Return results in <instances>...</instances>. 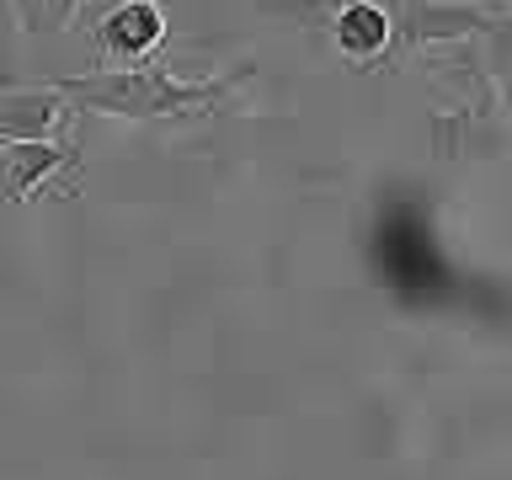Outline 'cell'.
<instances>
[{"label":"cell","mask_w":512,"mask_h":480,"mask_svg":"<svg viewBox=\"0 0 512 480\" xmlns=\"http://www.w3.org/2000/svg\"><path fill=\"white\" fill-rule=\"evenodd\" d=\"M16 11H11V0H0V86H16V70H11V54H16Z\"/></svg>","instance_id":"obj_8"},{"label":"cell","mask_w":512,"mask_h":480,"mask_svg":"<svg viewBox=\"0 0 512 480\" xmlns=\"http://www.w3.org/2000/svg\"><path fill=\"white\" fill-rule=\"evenodd\" d=\"M6 160V203H27L48 192L54 182H70L75 198V176L86 171V144L80 139H38V144H0Z\"/></svg>","instance_id":"obj_4"},{"label":"cell","mask_w":512,"mask_h":480,"mask_svg":"<svg viewBox=\"0 0 512 480\" xmlns=\"http://www.w3.org/2000/svg\"><path fill=\"white\" fill-rule=\"evenodd\" d=\"M86 6V0H11L16 11V27L27 32V38H43V32H64L75 22V11Z\"/></svg>","instance_id":"obj_7"},{"label":"cell","mask_w":512,"mask_h":480,"mask_svg":"<svg viewBox=\"0 0 512 480\" xmlns=\"http://www.w3.org/2000/svg\"><path fill=\"white\" fill-rule=\"evenodd\" d=\"M91 43L102 54V70H139L166 43V6L160 0H112L96 16Z\"/></svg>","instance_id":"obj_3"},{"label":"cell","mask_w":512,"mask_h":480,"mask_svg":"<svg viewBox=\"0 0 512 480\" xmlns=\"http://www.w3.org/2000/svg\"><path fill=\"white\" fill-rule=\"evenodd\" d=\"M0 91H6V86H0Z\"/></svg>","instance_id":"obj_9"},{"label":"cell","mask_w":512,"mask_h":480,"mask_svg":"<svg viewBox=\"0 0 512 480\" xmlns=\"http://www.w3.org/2000/svg\"><path fill=\"white\" fill-rule=\"evenodd\" d=\"M240 75L224 80H176L155 64L139 70H91V75H54L48 91L64 96L80 112H102V118H128V123H187L203 118L219 96H230Z\"/></svg>","instance_id":"obj_1"},{"label":"cell","mask_w":512,"mask_h":480,"mask_svg":"<svg viewBox=\"0 0 512 480\" xmlns=\"http://www.w3.org/2000/svg\"><path fill=\"white\" fill-rule=\"evenodd\" d=\"M395 16V54H416L422 43H470L480 32H507V11L470 6V0H384Z\"/></svg>","instance_id":"obj_2"},{"label":"cell","mask_w":512,"mask_h":480,"mask_svg":"<svg viewBox=\"0 0 512 480\" xmlns=\"http://www.w3.org/2000/svg\"><path fill=\"white\" fill-rule=\"evenodd\" d=\"M70 102L54 96L48 86H11L0 91V144H38L54 139V128L64 123Z\"/></svg>","instance_id":"obj_6"},{"label":"cell","mask_w":512,"mask_h":480,"mask_svg":"<svg viewBox=\"0 0 512 480\" xmlns=\"http://www.w3.org/2000/svg\"><path fill=\"white\" fill-rule=\"evenodd\" d=\"M326 27L358 70H379V54H395V16L384 0H336Z\"/></svg>","instance_id":"obj_5"}]
</instances>
